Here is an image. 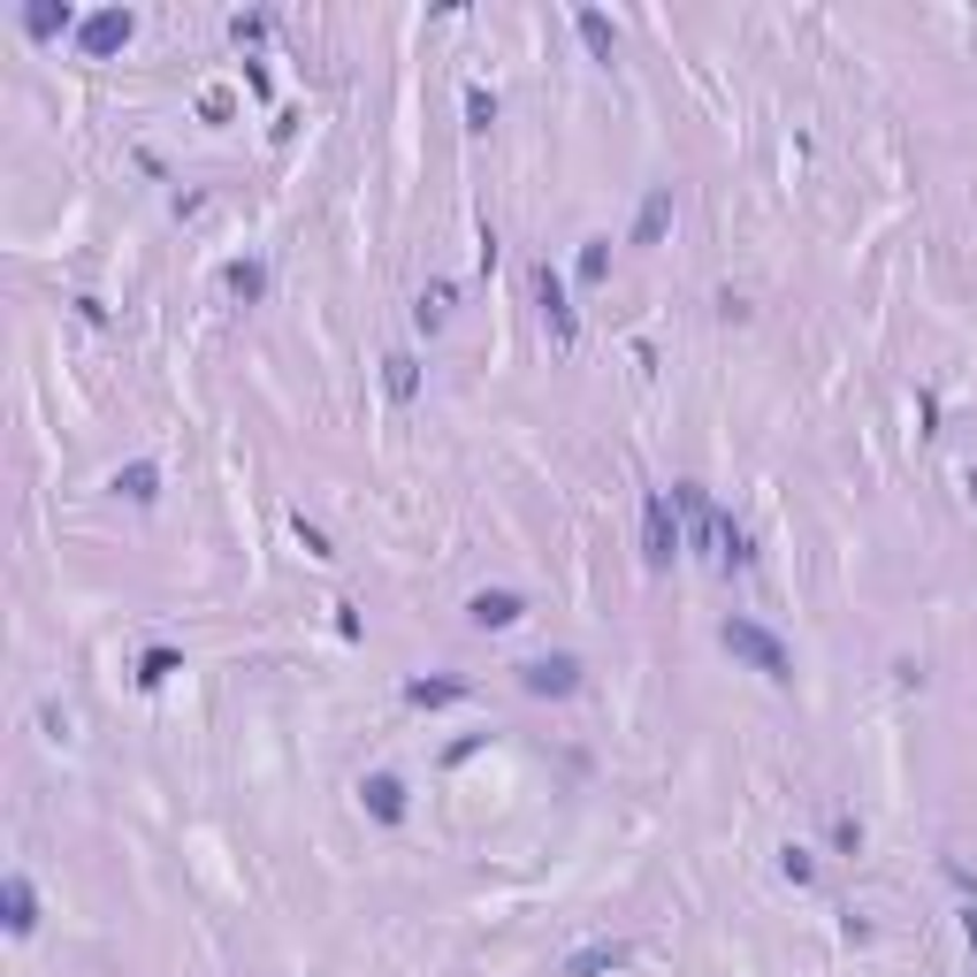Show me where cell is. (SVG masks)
<instances>
[{"label":"cell","instance_id":"6da1fadb","mask_svg":"<svg viewBox=\"0 0 977 977\" xmlns=\"http://www.w3.org/2000/svg\"><path fill=\"white\" fill-rule=\"evenodd\" d=\"M726 649H734L741 665H756L764 680H794L787 641H779V634H764V626H749V618H726Z\"/></svg>","mask_w":977,"mask_h":977},{"label":"cell","instance_id":"7a4b0ae2","mask_svg":"<svg viewBox=\"0 0 977 977\" xmlns=\"http://www.w3.org/2000/svg\"><path fill=\"white\" fill-rule=\"evenodd\" d=\"M535 305H542V321H550V337H558V345H573V337H580V321H573L565 283H558V267H550V260L535 267Z\"/></svg>","mask_w":977,"mask_h":977},{"label":"cell","instance_id":"3957f363","mask_svg":"<svg viewBox=\"0 0 977 977\" xmlns=\"http://www.w3.org/2000/svg\"><path fill=\"white\" fill-rule=\"evenodd\" d=\"M641 542H649V558H657V565H673V558H680V519H673V497H649V504H641Z\"/></svg>","mask_w":977,"mask_h":977},{"label":"cell","instance_id":"277c9868","mask_svg":"<svg viewBox=\"0 0 977 977\" xmlns=\"http://www.w3.org/2000/svg\"><path fill=\"white\" fill-rule=\"evenodd\" d=\"M519 688H527V696H573V688H580V657H565V649H558V657H535V665L519 673Z\"/></svg>","mask_w":977,"mask_h":977},{"label":"cell","instance_id":"5b68a950","mask_svg":"<svg viewBox=\"0 0 977 977\" xmlns=\"http://www.w3.org/2000/svg\"><path fill=\"white\" fill-rule=\"evenodd\" d=\"M0 916H9V931H32V924H39V893H32V878H24V870L0 878Z\"/></svg>","mask_w":977,"mask_h":977},{"label":"cell","instance_id":"8992f818","mask_svg":"<svg viewBox=\"0 0 977 977\" xmlns=\"http://www.w3.org/2000/svg\"><path fill=\"white\" fill-rule=\"evenodd\" d=\"M123 39H130V16H123V9H100V16H85V32H77L85 54H115Z\"/></svg>","mask_w":977,"mask_h":977},{"label":"cell","instance_id":"52a82bcc","mask_svg":"<svg viewBox=\"0 0 977 977\" xmlns=\"http://www.w3.org/2000/svg\"><path fill=\"white\" fill-rule=\"evenodd\" d=\"M618 962H626V939H596V947L565 954V962H558V977H603V969H618Z\"/></svg>","mask_w":977,"mask_h":977},{"label":"cell","instance_id":"ba28073f","mask_svg":"<svg viewBox=\"0 0 977 977\" xmlns=\"http://www.w3.org/2000/svg\"><path fill=\"white\" fill-rule=\"evenodd\" d=\"M519 611H527V603H519L512 588H481V596L466 603V618H474V626H512Z\"/></svg>","mask_w":977,"mask_h":977},{"label":"cell","instance_id":"9c48e42d","mask_svg":"<svg viewBox=\"0 0 977 977\" xmlns=\"http://www.w3.org/2000/svg\"><path fill=\"white\" fill-rule=\"evenodd\" d=\"M360 802H367V810H375L383 825H398V817H405V779H390V772H375V779L360 787Z\"/></svg>","mask_w":977,"mask_h":977},{"label":"cell","instance_id":"30bf717a","mask_svg":"<svg viewBox=\"0 0 977 977\" xmlns=\"http://www.w3.org/2000/svg\"><path fill=\"white\" fill-rule=\"evenodd\" d=\"M665 222H673V191L657 184V191L641 199V214H634V245H657V237H665Z\"/></svg>","mask_w":977,"mask_h":977},{"label":"cell","instance_id":"8fae6325","mask_svg":"<svg viewBox=\"0 0 977 977\" xmlns=\"http://www.w3.org/2000/svg\"><path fill=\"white\" fill-rule=\"evenodd\" d=\"M383 390H390L398 405H413V398H421V360H413V352H390V360H383Z\"/></svg>","mask_w":977,"mask_h":977},{"label":"cell","instance_id":"7c38bea8","mask_svg":"<svg viewBox=\"0 0 977 977\" xmlns=\"http://www.w3.org/2000/svg\"><path fill=\"white\" fill-rule=\"evenodd\" d=\"M115 497L153 504V497H161V466H146V459H138V466H123V474H115Z\"/></svg>","mask_w":977,"mask_h":977},{"label":"cell","instance_id":"4fadbf2b","mask_svg":"<svg viewBox=\"0 0 977 977\" xmlns=\"http://www.w3.org/2000/svg\"><path fill=\"white\" fill-rule=\"evenodd\" d=\"M405 703H413V711H451V703H466V688H459V680H413Z\"/></svg>","mask_w":977,"mask_h":977},{"label":"cell","instance_id":"5bb4252c","mask_svg":"<svg viewBox=\"0 0 977 977\" xmlns=\"http://www.w3.org/2000/svg\"><path fill=\"white\" fill-rule=\"evenodd\" d=\"M24 32H32V39L70 32V0H32V9H24Z\"/></svg>","mask_w":977,"mask_h":977},{"label":"cell","instance_id":"9a60e30c","mask_svg":"<svg viewBox=\"0 0 977 977\" xmlns=\"http://www.w3.org/2000/svg\"><path fill=\"white\" fill-rule=\"evenodd\" d=\"M451 298H459L451 283H428V290L413 298V321H421V329H443V321H451Z\"/></svg>","mask_w":977,"mask_h":977},{"label":"cell","instance_id":"2e32d148","mask_svg":"<svg viewBox=\"0 0 977 977\" xmlns=\"http://www.w3.org/2000/svg\"><path fill=\"white\" fill-rule=\"evenodd\" d=\"M756 550H749V527L734 519V512H718V565H749Z\"/></svg>","mask_w":977,"mask_h":977},{"label":"cell","instance_id":"e0dca14e","mask_svg":"<svg viewBox=\"0 0 977 977\" xmlns=\"http://www.w3.org/2000/svg\"><path fill=\"white\" fill-rule=\"evenodd\" d=\"M580 39H588V54H596V62H611V54H618V32H611L596 9H580Z\"/></svg>","mask_w":977,"mask_h":977},{"label":"cell","instance_id":"ac0fdd59","mask_svg":"<svg viewBox=\"0 0 977 977\" xmlns=\"http://www.w3.org/2000/svg\"><path fill=\"white\" fill-rule=\"evenodd\" d=\"M222 283H229L237 298H260V290H267V267H260V260H229V275H222Z\"/></svg>","mask_w":977,"mask_h":977},{"label":"cell","instance_id":"d6986e66","mask_svg":"<svg viewBox=\"0 0 977 977\" xmlns=\"http://www.w3.org/2000/svg\"><path fill=\"white\" fill-rule=\"evenodd\" d=\"M603 267H611V237H588V252H580V283H603Z\"/></svg>","mask_w":977,"mask_h":977},{"label":"cell","instance_id":"ffe728a7","mask_svg":"<svg viewBox=\"0 0 977 977\" xmlns=\"http://www.w3.org/2000/svg\"><path fill=\"white\" fill-rule=\"evenodd\" d=\"M168 673H176V649H146V665H138V680H146V688H161Z\"/></svg>","mask_w":977,"mask_h":977},{"label":"cell","instance_id":"44dd1931","mask_svg":"<svg viewBox=\"0 0 977 977\" xmlns=\"http://www.w3.org/2000/svg\"><path fill=\"white\" fill-rule=\"evenodd\" d=\"M466 123H474V130H489V123H497V92H481V85H474V92H466Z\"/></svg>","mask_w":977,"mask_h":977},{"label":"cell","instance_id":"7402d4cb","mask_svg":"<svg viewBox=\"0 0 977 977\" xmlns=\"http://www.w3.org/2000/svg\"><path fill=\"white\" fill-rule=\"evenodd\" d=\"M779 870H787L794 886H810V878H817V863H810V848H787V855H779Z\"/></svg>","mask_w":977,"mask_h":977},{"label":"cell","instance_id":"603a6c76","mask_svg":"<svg viewBox=\"0 0 977 977\" xmlns=\"http://www.w3.org/2000/svg\"><path fill=\"white\" fill-rule=\"evenodd\" d=\"M229 39H237V47H260L267 24H260V16H229Z\"/></svg>","mask_w":977,"mask_h":977},{"label":"cell","instance_id":"cb8c5ba5","mask_svg":"<svg viewBox=\"0 0 977 977\" xmlns=\"http://www.w3.org/2000/svg\"><path fill=\"white\" fill-rule=\"evenodd\" d=\"M962 931H969V947H977V909H969V916H962Z\"/></svg>","mask_w":977,"mask_h":977}]
</instances>
